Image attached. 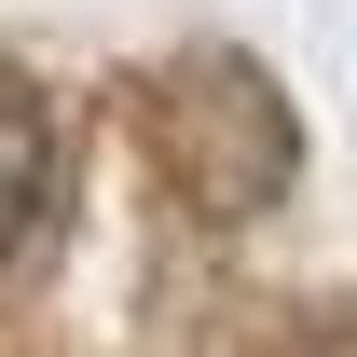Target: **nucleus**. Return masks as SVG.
<instances>
[{"label": "nucleus", "instance_id": "obj_1", "mask_svg": "<svg viewBox=\"0 0 357 357\" xmlns=\"http://www.w3.org/2000/svg\"><path fill=\"white\" fill-rule=\"evenodd\" d=\"M42 192H55V110L14 69H0V261L28 248V220H42Z\"/></svg>", "mask_w": 357, "mask_h": 357}]
</instances>
